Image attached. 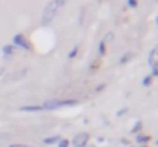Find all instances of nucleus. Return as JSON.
<instances>
[{
    "label": "nucleus",
    "mask_w": 158,
    "mask_h": 147,
    "mask_svg": "<svg viewBox=\"0 0 158 147\" xmlns=\"http://www.w3.org/2000/svg\"><path fill=\"white\" fill-rule=\"evenodd\" d=\"M80 101L75 98H60V100H49L45 101L43 104H40L42 110H55V109H61V107H71V106H77Z\"/></svg>",
    "instance_id": "nucleus-1"
},
{
    "label": "nucleus",
    "mask_w": 158,
    "mask_h": 147,
    "mask_svg": "<svg viewBox=\"0 0 158 147\" xmlns=\"http://www.w3.org/2000/svg\"><path fill=\"white\" fill-rule=\"evenodd\" d=\"M61 8V5L57 2V0H51L45 8H43V12H42V18H40V22H42V25L43 26H46V25H49L51 22H52L54 18H55V15H57V12H58V9Z\"/></svg>",
    "instance_id": "nucleus-2"
},
{
    "label": "nucleus",
    "mask_w": 158,
    "mask_h": 147,
    "mask_svg": "<svg viewBox=\"0 0 158 147\" xmlns=\"http://www.w3.org/2000/svg\"><path fill=\"white\" fill-rule=\"evenodd\" d=\"M12 45L17 46V48L25 49V51H31V49H32L31 43H29V40H28L23 34H15L14 39H12Z\"/></svg>",
    "instance_id": "nucleus-3"
},
{
    "label": "nucleus",
    "mask_w": 158,
    "mask_h": 147,
    "mask_svg": "<svg viewBox=\"0 0 158 147\" xmlns=\"http://www.w3.org/2000/svg\"><path fill=\"white\" fill-rule=\"evenodd\" d=\"M88 141H89V133L86 132H80L74 137L72 140V147H86L88 146Z\"/></svg>",
    "instance_id": "nucleus-4"
},
{
    "label": "nucleus",
    "mask_w": 158,
    "mask_h": 147,
    "mask_svg": "<svg viewBox=\"0 0 158 147\" xmlns=\"http://www.w3.org/2000/svg\"><path fill=\"white\" fill-rule=\"evenodd\" d=\"M148 63H149V66H151V67L158 66V46L151 51V54H149V58H148Z\"/></svg>",
    "instance_id": "nucleus-5"
},
{
    "label": "nucleus",
    "mask_w": 158,
    "mask_h": 147,
    "mask_svg": "<svg viewBox=\"0 0 158 147\" xmlns=\"http://www.w3.org/2000/svg\"><path fill=\"white\" fill-rule=\"evenodd\" d=\"M14 51H15V46H14V45H5V46L2 48V54H3L5 58H9V57L14 55Z\"/></svg>",
    "instance_id": "nucleus-6"
},
{
    "label": "nucleus",
    "mask_w": 158,
    "mask_h": 147,
    "mask_svg": "<svg viewBox=\"0 0 158 147\" xmlns=\"http://www.w3.org/2000/svg\"><path fill=\"white\" fill-rule=\"evenodd\" d=\"M20 112H42V107L40 104L39 106H22Z\"/></svg>",
    "instance_id": "nucleus-7"
},
{
    "label": "nucleus",
    "mask_w": 158,
    "mask_h": 147,
    "mask_svg": "<svg viewBox=\"0 0 158 147\" xmlns=\"http://www.w3.org/2000/svg\"><path fill=\"white\" fill-rule=\"evenodd\" d=\"M58 140H60V137L58 135H54V137H48V138H43V144H46V146H51V144H57L58 143Z\"/></svg>",
    "instance_id": "nucleus-8"
},
{
    "label": "nucleus",
    "mask_w": 158,
    "mask_h": 147,
    "mask_svg": "<svg viewBox=\"0 0 158 147\" xmlns=\"http://www.w3.org/2000/svg\"><path fill=\"white\" fill-rule=\"evenodd\" d=\"M141 129H143V121H141V120H138V121L132 126L131 132H132V133H135V135H138V133H141Z\"/></svg>",
    "instance_id": "nucleus-9"
},
{
    "label": "nucleus",
    "mask_w": 158,
    "mask_h": 147,
    "mask_svg": "<svg viewBox=\"0 0 158 147\" xmlns=\"http://www.w3.org/2000/svg\"><path fill=\"white\" fill-rule=\"evenodd\" d=\"M132 57H134L132 52H126V54H123V57L120 58V64H126V63H129V61L132 60Z\"/></svg>",
    "instance_id": "nucleus-10"
},
{
    "label": "nucleus",
    "mask_w": 158,
    "mask_h": 147,
    "mask_svg": "<svg viewBox=\"0 0 158 147\" xmlns=\"http://www.w3.org/2000/svg\"><path fill=\"white\" fill-rule=\"evenodd\" d=\"M149 141H151V137H149V135H144V133H138V135H137V143H138V144L149 143Z\"/></svg>",
    "instance_id": "nucleus-11"
},
{
    "label": "nucleus",
    "mask_w": 158,
    "mask_h": 147,
    "mask_svg": "<svg viewBox=\"0 0 158 147\" xmlns=\"http://www.w3.org/2000/svg\"><path fill=\"white\" fill-rule=\"evenodd\" d=\"M152 80H154V78H152L151 75H146V77L143 78V81H141V83H143V86H144V88H149V86L152 84Z\"/></svg>",
    "instance_id": "nucleus-12"
},
{
    "label": "nucleus",
    "mask_w": 158,
    "mask_h": 147,
    "mask_svg": "<svg viewBox=\"0 0 158 147\" xmlns=\"http://www.w3.org/2000/svg\"><path fill=\"white\" fill-rule=\"evenodd\" d=\"M57 146L58 147H69L71 143H69V140H66V138H60L58 143H57Z\"/></svg>",
    "instance_id": "nucleus-13"
},
{
    "label": "nucleus",
    "mask_w": 158,
    "mask_h": 147,
    "mask_svg": "<svg viewBox=\"0 0 158 147\" xmlns=\"http://www.w3.org/2000/svg\"><path fill=\"white\" fill-rule=\"evenodd\" d=\"M77 54H78V46H74L72 51L68 54V58H69V60H72V58H75V57H77Z\"/></svg>",
    "instance_id": "nucleus-14"
},
{
    "label": "nucleus",
    "mask_w": 158,
    "mask_h": 147,
    "mask_svg": "<svg viewBox=\"0 0 158 147\" xmlns=\"http://www.w3.org/2000/svg\"><path fill=\"white\" fill-rule=\"evenodd\" d=\"M98 54H100L102 57L106 54V43L103 42V40H102V42H100V45H98Z\"/></svg>",
    "instance_id": "nucleus-15"
},
{
    "label": "nucleus",
    "mask_w": 158,
    "mask_h": 147,
    "mask_svg": "<svg viewBox=\"0 0 158 147\" xmlns=\"http://www.w3.org/2000/svg\"><path fill=\"white\" fill-rule=\"evenodd\" d=\"M8 147H32L29 144H23V143H14V144H9Z\"/></svg>",
    "instance_id": "nucleus-16"
},
{
    "label": "nucleus",
    "mask_w": 158,
    "mask_h": 147,
    "mask_svg": "<svg viewBox=\"0 0 158 147\" xmlns=\"http://www.w3.org/2000/svg\"><path fill=\"white\" fill-rule=\"evenodd\" d=\"M127 5H129L131 8H137L138 2H137V0H127Z\"/></svg>",
    "instance_id": "nucleus-17"
},
{
    "label": "nucleus",
    "mask_w": 158,
    "mask_h": 147,
    "mask_svg": "<svg viewBox=\"0 0 158 147\" xmlns=\"http://www.w3.org/2000/svg\"><path fill=\"white\" fill-rule=\"evenodd\" d=\"M151 77H152V78H154V77H158V67H157V66H154V67H152Z\"/></svg>",
    "instance_id": "nucleus-18"
},
{
    "label": "nucleus",
    "mask_w": 158,
    "mask_h": 147,
    "mask_svg": "<svg viewBox=\"0 0 158 147\" xmlns=\"http://www.w3.org/2000/svg\"><path fill=\"white\" fill-rule=\"evenodd\" d=\"M126 112H127V107H124V109H121V110H118V112H117V116H123V115H124Z\"/></svg>",
    "instance_id": "nucleus-19"
},
{
    "label": "nucleus",
    "mask_w": 158,
    "mask_h": 147,
    "mask_svg": "<svg viewBox=\"0 0 158 147\" xmlns=\"http://www.w3.org/2000/svg\"><path fill=\"white\" fill-rule=\"evenodd\" d=\"M105 88H106V83H103V84H100V86H98V88H97L95 91L98 92V91H102V89H105Z\"/></svg>",
    "instance_id": "nucleus-20"
},
{
    "label": "nucleus",
    "mask_w": 158,
    "mask_h": 147,
    "mask_svg": "<svg viewBox=\"0 0 158 147\" xmlns=\"http://www.w3.org/2000/svg\"><path fill=\"white\" fill-rule=\"evenodd\" d=\"M57 2H58V3H60V5H63V3H64V2H66V0H57Z\"/></svg>",
    "instance_id": "nucleus-21"
},
{
    "label": "nucleus",
    "mask_w": 158,
    "mask_h": 147,
    "mask_svg": "<svg viewBox=\"0 0 158 147\" xmlns=\"http://www.w3.org/2000/svg\"><path fill=\"white\" fill-rule=\"evenodd\" d=\"M2 75H3V69L0 67V77H2Z\"/></svg>",
    "instance_id": "nucleus-22"
},
{
    "label": "nucleus",
    "mask_w": 158,
    "mask_h": 147,
    "mask_svg": "<svg viewBox=\"0 0 158 147\" xmlns=\"http://www.w3.org/2000/svg\"><path fill=\"white\" fill-rule=\"evenodd\" d=\"M157 25H158V15H157Z\"/></svg>",
    "instance_id": "nucleus-23"
},
{
    "label": "nucleus",
    "mask_w": 158,
    "mask_h": 147,
    "mask_svg": "<svg viewBox=\"0 0 158 147\" xmlns=\"http://www.w3.org/2000/svg\"><path fill=\"white\" fill-rule=\"evenodd\" d=\"M140 147H148V146H140Z\"/></svg>",
    "instance_id": "nucleus-24"
},
{
    "label": "nucleus",
    "mask_w": 158,
    "mask_h": 147,
    "mask_svg": "<svg viewBox=\"0 0 158 147\" xmlns=\"http://www.w3.org/2000/svg\"><path fill=\"white\" fill-rule=\"evenodd\" d=\"M157 144H158V141H157Z\"/></svg>",
    "instance_id": "nucleus-25"
},
{
    "label": "nucleus",
    "mask_w": 158,
    "mask_h": 147,
    "mask_svg": "<svg viewBox=\"0 0 158 147\" xmlns=\"http://www.w3.org/2000/svg\"><path fill=\"white\" fill-rule=\"evenodd\" d=\"M157 67H158V66H157Z\"/></svg>",
    "instance_id": "nucleus-26"
}]
</instances>
